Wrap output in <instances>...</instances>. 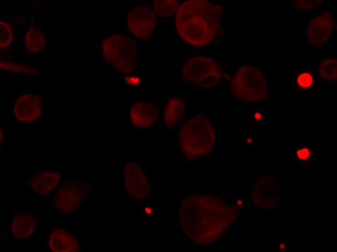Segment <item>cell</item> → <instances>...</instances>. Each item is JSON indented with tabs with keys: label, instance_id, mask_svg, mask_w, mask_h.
I'll return each mask as SVG.
<instances>
[{
	"label": "cell",
	"instance_id": "cell-12",
	"mask_svg": "<svg viewBox=\"0 0 337 252\" xmlns=\"http://www.w3.org/2000/svg\"><path fill=\"white\" fill-rule=\"evenodd\" d=\"M37 225L38 220L34 214L29 211L18 210L11 218V236L16 240H26L34 236Z\"/></svg>",
	"mask_w": 337,
	"mask_h": 252
},
{
	"label": "cell",
	"instance_id": "cell-9",
	"mask_svg": "<svg viewBox=\"0 0 337 252\" xmlns=\"http://www.w3.org/2000/svg\"><path fill=\"white\" fill-rule=\"evenodd\" d=\"M126 20L128 30L140 39H146L151 35L156 23L153 11L143 6H138L132 9L127 14Z\"/></svg>",
	"mask_w": 337,
	"mask_h": 252
},
{
	"label": "cell",
	"instance_id": "cell-17",
	"mask_svg": "<svg viewBox=\"0 0 337 252\" xmlns=\"http://www.w3.org/2000/svg\"><path fill=\"white\" fill-rule=\"evenodd\" d=\"M316 82L315 73L314 71L302 70L298 72L295 76V82L297 89L301 91H310Z\"/></svg>",
	"mask_w": 337,
	"mask_h": 252
},
{
	"label": "cell",
	"instance_id": "cell-16",
	"mask_svg": "<svg viewBox=\"0 0 337 252\" xmlns=\"http://www.w3.org/2000/svg\"><path fill=\"white\" fill-rule=\"evenodd\" d=\"M40 27H29L23 34V50L30 56L42 53L48 42L46 35Z\"/></svg>",
	"mask_w": 337,
	"mask_h": 252
},
{
	"label": "cell",
	"instance_id": "cell-28",
	"mask_svg": "<svg viewBox=\"0 0 337 252\" xmlns=\"http://www.w3.org/2000/svg\"><path fill=\"white\" fill-rule=\"evenodd\" d=\"M285 246H286V245H285V244L284 243H281L279 245V249H280V250H282V251L284 250V249H285Z\"/></svg>",
	"mask_w": 337,
	"mask_h": 252
},
{
	"label": "cell",
	"instance_id": "cell-13",
	"mask_svg": "<svg viewBox=\"0 0 337 252\" xmlns=\"http://www.w3.org/2000/svg\"><path fill=\"white\" fill-rule=\"evenodd\" d=\"M126 189L132 196L143 198L147 193L148 182L142 168L137 163H127L123 170Z\"/></svg>",
	"mask_w": 337,
	"mask_h": 252
},
{
	"label": "cell",
	"instance_id": "cell-22",
	"mask_svg": "<svg viewBox=\"0 0 337 252\" xmlns=\"http://www.w3.org/2000/svg\"><path fill=\"white\" fill-rule=\"evenodd\" d=\"M310 151L306 147L301 148L296 152L297 158L301 160H305L309 158L310 156Z\"/></svg>",
	"mask_w": 337,
	"mask_h": 252
},
{
	"label": "cell",
	"instance_id": "cell-21",
	"mask_svg": "<svg viewBox=\"0 0 337 252\" xmlns=\"http://www.w3.org/2000/svg\"><path fill=\"white\" fill-rule=\"evenodd\" d=\"M294 2L296 7L302 9V10H309L310 9H312L316 6L315 4H317L320 2L321 1L318 0H295Z\"/></svg>",
	"mask_w": 337,
	"mask_h": 252
},
{
	"label": "cell",
	"instance_id": "cell-6",
	"mask_svg": "<svg viewBox=\"0 0 337 252\" xmlns=\"http://www.w3.org/2000/svg\"><path fill=\"white\" fill-rule=\"evenodd\" d=\"M230 88L233 95L240 100H260L262 99L264 92L263 76L255 67L242 66L233 77Z\"/></svg>",
	"mask_w": 337,
	"mask_h": 252
},
{
	"label": "cell",
	"instance_id": "cell-23",
	"mask_svg": "<svg viewBox=\"0 0 337 252\" xmlns=\"http://www.w3.org/2000/svg\"><path fill=\"white\" fill-rule=\"evenodd\" d=\"M124 80L129 85L136 86L140 82V78L137 76H127L124 78Z\"/></svg>",
	"mask_w": 337,
	"mask_h": 252
},
{
	"label": "cell",
	"instance_id": "cell-20",
	"mask_svg": "<svg viewBox=\"0 0 337 252\" xmlns=\"http://www.w3.org/2000/svg\"><path fill=\"white\" fill-rule=\"evenodd\" d=\"M179 1L174 0H156L153 2L155 12L162 16H171L177 11Z\"/></svg>",
	"mask_w": 337,
	"mask_h": 252
},
{
	"label": "cell",
	"instance_id": "cell-18",
	"mask_svg": "<svg viewBox=\"0 0 337 252\" xmlns=\"http://www.w3.org/2000/svg\"><path fill=\"white\" fill-rule=\"evenodd\" d=\"M318 72L320 76L327 81H333L337 79V59L327 58L318 64Z\"/></svg>",
	"mask_w": 337,
	"mask_h": 252
},
{
	"label": "cell",
	"instance_id": "cell-11",
	"mask_svg": "<svg viewBox=\"0 0 337 252\" xmlns=\"http://www.w3.org/2000/svg\"><path fill=\"white\" fill-rule=\"evenodd\" d=\"M48 249L54 252H78L80 244L76 235L65 227L55 226L48 231L46 239Z\"/></svg>",
	"mask_w": 337,
	"mask_h": 252
},
{
	"label": "cell",
	"instance_id": "cell-7",
	"mask_svg": "<svg viewBox=\"0 0 337 252\" xmlns=\"http://www.w3.org/2000/svg\"><path fill=\"white\" fill-rule=\"evenodd\" d=\"M46 100L42 93L20 92L11 103V115L17 123L34 124L44 116Z\"/></svg>",
	"mask_w": 337,
	"mask_h": 252
},
{
	"label": "cell",
	"instance_id": "cell-24",
	"mask_svg": "<svg viewBox=\"0 0 337 252\" xmlns=\"http://www.w3.org/2000/svg\"><path fill=\"white\" fill-rule=\"evenodd\" d=\"M251 117L253 121L260 122L262 119L263 115L261 111L256 110L251 112Z\"/></svg>",
	"mask_w": 337,
	"mask_h": 252
},
{
	"label": "cell",
	"instance_id": "cell-8",
	"mask_svg": "<svg viewBox=\"0 0 337 252\" xmlns=\"http://www.w3.org/2000/svg\"><path fill=\"white\" fill-rule=\"evenodd\" d=\"M334 17L331 12L324 11L314 15L305 27V36L312 46L324 45L331 39L334 28Z\"/></svg>",
	"mask_w": 337,
	"mask_h": 252
},
{
	"label": "cell",
	"instance_id": "cell-30",
	"mask_svg": "<svg viewBox=\"0 0 337 252\" xmlns=\"http://www.w3.org/2000/svg\"><path fill=\"white\" fill-rule=\"evenodd\" d=\"M17 5H21V4H18ZM17 7H21V6H17Z\"/></svg>",
	"mask_w": 337,
	"mask_h": 252
},
{
	"label": "cell",
	"instance_id": "cell-3",
	"mask_svg": "<svg viewBox=\"0 0 337 252\" xmlns=\"http://www.w3.org/2000/svg\"><path fill=\"white\" fill-rule=\"evenodd\" d=\"M101 48L103 58L108 65L124 74L135 70L138 49L131 38L120 33L110 35L102 40Z\"/></svg>",
	"mask_w": 337,
	"mask_h": 252
},
{
	"label": "cell",
	"instance_id": "cell-14",
	"mask_svg": "<svg viewBox=\"0 0 337 252\" xmlns=\"http://www.w3.org/2000/svg\"><path fill=\"white\" fill-rule=\"evenodd\" d=\"M157 114L156 107L144 101H139L132 105L129 113L131 123L139 128H147L155 121Z\"/></svg>",
	"mask_w": 337,
	"mask_h": 252
},
{
	"label": "cell",
	"instance_id": "cell-25",
	"mask_svg": "<svg viewBox=\"0 0 337 252\" xmlns=\"http://www.w3.org/2000/svg\"><path fill=\"white\" fill-rule=\"evenodd\" d=\"M5 129L3 125H0V150L4 146L5 140Z\"/></svg>",
	"mask_w": 337,
	"mask_h": 252
},
{
	"label": "cell",
	"instance_id": "cell-5",
	"mask_svg": "<svg viewBox=\"0 0 337 252\" xmlns=\"http://www.w3.org/2000/svg\"><path fill=\"white\" fill-rule=\"evenodd\" d=\"M88 183L73 180H62L52 194L51 205L62 215H68L79 208L89 192Z\"/></svg>",
	"mask_w": 337,
	"mask_h": 252
},
{
	"label": "cell",
	"instance_id": "cell-29",
	"mask_svg": "<svg viewBox=\"0 0 337 252\" xmlns=\"http://www.w3.org/2000/svg\"><path fill=\"white\" fill-rule=\"evenodd\" d=\"M243 203V201L241 200H239L237 201V204L238 205H241Z\"/></svg>",
	"mask_w": 337,
	"mask_h": 252
},
{
	"label": "cell",
	"instance_id": "cell-27",
	"mask_svg": "<svg viewBox=\"0 0 337 252\" xmlns=\"http://www.w3.org/2000/svg\"><path fill=\"white\" fill-rule=\"evenodd\" d=\"M253 141V139L251 137H248L246 140V142L247 144H251Z\"/></svg>",
	"mask_w": 337,
	"mask_h": 252
},
{
	"label": "cell",
	"instance_id": "cell-15",
	"mask_svg": "<svg viewBox=\"0 0 337 252\" xmlns=\"http://www.w3.org/2000/svg\"><path fill=\"white\" fill-rule=\"evenodd\" d=\"M185 111V103L182 98L170 97L167 102L164 112L163 121L166 127L174 129L181 126L184 118Z\"/></svg>",
	"mask_w": 337,
	"mask_h": 252
},
{
	"label": "cell",
	"instance_id": "cell-26",
	"mask_svg": "<svg viewBox=\"0 0 337 252\" xmlns=\"http://www.w3.org/2000/svg\"><path fill=\"white\" fill-rule=\"evenodd\" d=\"M144 212L147 215L151 214L153 212V209L151 207L146 206L144 209Z\"/></svg>",
	"mask_w": 337,
	"mask_h": 252
},
{
	"label": "cell",
	"instance_id": "cell-19",
	"mask_svg": "<svg viewBox=\"0 0 337 252\" xmlns=\"http://www.w3.org/2000/svg\"><path fill=\"white\" fill-rule=\"evenodd\" d=\"M0 48L2 51H5L14 39L15 28L6 19L2 18L0 20Z\"/></svg>",
	"mask_w": 337,
	"mask_h": 252
},
{
	"label": "cell",
	"instance_id": "cell-10",
	"mask_svg": "<svg viewBox=\"0 0 337 252\" xmlns=\"http://www.w3.org/2000/svg\"><path fill=\"white\" fill-rule=\"evenodd\" d=\"M61 181V175L59 172L41 169L31 173L26 185L36 195L47 196L57 189Z\"/></svg>",
	"mask_w": 337,
	"mask_h": 252
},
{
	"label": "cell",
	"instance_id": "cell-1",
	"mask_svg": "<svg viewBox=\"0 0 337 252\" xmlns=\"http://www.w3.org/2000/svg\"><path fill=\"white\" fill-rule=\"evenodd\" d=\"M222 13L221 5L208 0L186 1L177 10V32L190 45H207L214 40L221 27Z\"/></svg>",
	"mask_w": 337,
	"mask_h": 252
},
{
	"label": "cell",
	"instance_id": "cell-2",
	"mask_svg": "<svg viewBox=\"0 0 337 252\" xmlns=\"http://www.w3.org/2000/svg\"><path fill=\"white\" fill-rule=\"evenodd\" d=\"M215 132L210 120L199 114L180 126L178 142L183 154L189 158L204 155L213 147Z\"/></svg>",
	"mask_w": 337,
	"mask_h": 252
},
{
	"label": "cell",
	"instance_id": "cell-4",
	"mask_svg": "<svg viewBox=\"0 0 337 252\" xmlns=\"http://www.w3.org/2000/svg\"><path fill=\"white\" fill-rule=\"evenodd\" d=\"M223 73L221 66L214 59L203 55H196L184 65L182 78L185 82L208 89L219 83Z\"/></svg>",
	"mask_w": 337,
	"mask_h": 252
}]
</instances>
